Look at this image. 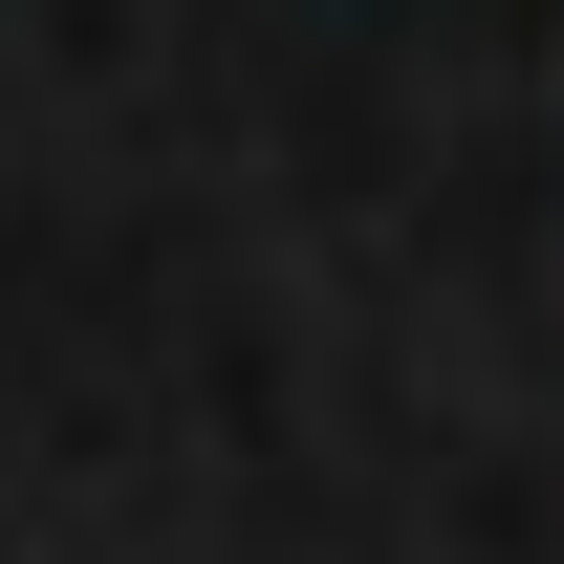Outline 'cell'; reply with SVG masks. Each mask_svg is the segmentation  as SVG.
<instances>
[]
</instances>
